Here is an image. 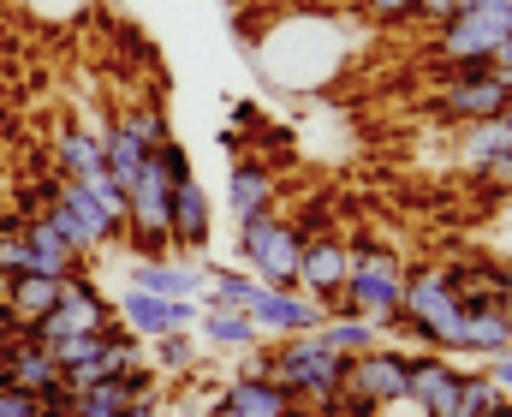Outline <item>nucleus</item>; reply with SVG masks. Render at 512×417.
Returning a JSON list of instances; mask_svg holds the SVG:
<instances>
[{
    "label": "nucleus",
    "mask_w": 512,
    "mask_h": 417,
    "mask_svg": "<svg viewBox=\"0 0 512 417\" xmlns=\"http://www.w3.org/2000/svg\"><path fill=\"white\" fill-rule=\"evenodd\" d=\"M387 334H405L411 346H429V352H459L465 340V310L453 298V280H447V263H405V292H399V316Z\"/></svg>",
    "instance_id": "1"
},
{
    "label": "nucleus",
    "mask_w": 512,
    "mask_h": 417,
    "mask_svg": "<svg viewBox=\"0 0 512 417\" xmlns=\"http://www.w3.org/2000/svg\"><path fill=\"white\" fill-rule=\"evenodd\" d=\"M256 352H262V376L292 388V400L310 417H340V370H346L340 352H328L316 334H280V346H256Z\"/></svg>",
    "instance_id": "2"
},
{
    "label": "nucleus",
    "mask_w": 512,
    "mask_h": 417,
    "mask_svg": "<svg viewBox=\"0 0 512 417\" xmlns=\"http://www.w3.org/2000/svg\"><path fill=\"white\" fill-rule=\"evenodd\" d=\"M304 239H310V233L274 209V215L239 221L233 251H239V269H251L262 286H274V292H298V257H304Z\"/></svg>",
    "instance_id": "3"
},
{
    "label": "nucleus",
    "mask_w": 512,
    "mask_h": 417,
    "mask_svg": "<svg viewBox=\"0 0 512 417\" xmlns=\"http://www.w3.org/2000/svg\"><path fill=\"white\" fill-rule=\"evenodd\" d=\"M399 292H405V257L387 251V245H352V275H346V298H352V316L393 328L399 316Z\"/></svg>",
    "instance_id": "4"
},
{
    "label": "nucleus",
    "mask_w": 512,
    "mask_h": 417,
    "mask_svg": "<svg viewBox=\"0 0 512 417\" xmlns=\"http://www.w3.org/2000/svg\"><path fill=\"white\" fill-rule=\"evenodd\" d=\"M507 102H512V96L495 84L489 60H459V66H447V84L435 90V114H441L447 126L501 120V114H507Z\"/></svg>",
    "instance_id": "5"
},
{
    "label": "nucleus",
    "mask_w": 512,
    "mask_h": 417,
    "mask_svg": "<svg viewBox=\"0 0 512 417\" xmlns=\"http://www.w3.org/2000/svg\"><path fill=\"white\" fill-rule=\"evenodd\" d=\"M114 322V304L102 298V286L90 280V269H78V275L60 280V304L30 328V340L36 346H54V340H66V334H102Z\"/></svg>",
    "instance_id": "6"
},
{
    "label": "nucleus",
    "mask_w": 512,
    "mask_h": 417,
    "mask_svg": "<svg viewBox=\"0 0 512 417\" xmlns=\"http://www.w3.org/2000/svg\"><path fill=\"white\" fill-rule=\"evenodd\" d=\"M512 36V12H483V6H465L459 18H447L435 30V54L447 66L459 60H495V48Z\"/></svg>",
    "instance_id": "7"
},
{
    "label": "nucleus",
    "mask_w": 512,
    "mask_h": 417,
    "mask_svg": "<svg viewBox=\"0 0 512 417\" xmlns=\"http://www.w3.org/2000/svg\"><path fill=\"white\" fill-rule=\"evenodd\" d=\"M197 310H203L197 298H161V292H143V286H126L114 298V316L126 322L143 346L161 340V334H173V328H197Z\"/></svg>",
    "instance_id": "8"
},
{
    "label": "nucleus",
    "mask_w": 512,
    "mask_h": 417,
    "mask_svg": "<svg viewBox=\"0 0 512 417\" xmlns=\"http://www.w3.org/2000/svg\"><path fill=\"white\" fill-rule=\"evenodd\" d=\"M346 275H352V245L340 233H316L304 239V257H298V292H310L322 310L346 292Z\"/></svg>",
    "instance_id": "9"
},
{
    "label": "nucleus",
    "mask_w": 512,
    "mask_h": 417,
    "mask_svg": "<svg viewBox=\"0 0 512 417\" xmlns=\"http://www.w3.org/2000/svg\"><path fill=\"white\" fill-rule=\"evenodd\" d=\"M227 209H233V221H256V215H274L280 209V179H274L268 161L239 155L227 167Z\"/></svg>",
    "instance_id": "10"
},
{
    "label": "nucleus",
    "mask_w": 512,
    "mask_h": 417,
    "mask_svg": "<svg viewBox=\"0 0 512 417\" xmlns=\"http://www.w3.org/2000/svg\"><path fill=\"white\" fill-rule=\"evenodd\" d=\"M209 233H215V209H209L203 185H197V179L173 185V257H179V263H203Z\"/></svg>",
    "instance_id": "11"
},
{
    "label": "nucleus",
    "mask_w": 512,
    "mask_h": 417,
    "mask_svg": "<svg viewBox=\"0 0 512 417\" xmlns=\"http://www.w3.org/2000/svg\"><path fill=\"white\" fill-rule=\"evenodd\" d=\"M0 382L42 400V394L60 388V364H54L48 346H36L30 334H12V340H0Z\"/></svg>",
    "instance_id": "12"
},
{
    "label": "nucleus",
    "mask_w": 512,
    "mask_h": 417,
    "mask_svg": "<svg viewBox=\"0 0 512 417\" xmlns=\"http://www.w3.org/2000/svg\"><path fill=\"white\" fill-rule=\"evenodd\" d=\"M0 304H6V316H0L6 340H12V334H30V328L60 304V280H54V275H12Z\"/></svg>",
    "instance_id": "13"
},
{
    "label": "nucleus",
    "mask_w": 512,
    "mask_h": 417,
    "mask_svg": "<svg viewBox=\"0 0 512 417\" xmlns=\"http://www.w3.org/2000/svg\"><path fill=\"white\" fill-rule=\"evenodd\" d=\"M126 286L161 292V298H203V263H179V257H131Z\"/></svg>",
    "instance_id": "14"
},
{
    "label": "nucleus",
    "mask_w": 512,
    "mask_h": 417,
    "mask_svg": "<svg viewBox=\"0 0 512 417\" xmlns=\"http://www.w3.org/2000/svg\"><path fill=\"white\" fill-rule=\"evenodd\" d=\"M18 233H24V245H30V275H54V280H66V275H78V269H90L60 233H54V221L48 215H24L18 221Z\"/></svg>",
    "instance_id": "15"
},
{
    "label": "nucleus",
    "mask_w": 512,
    "mask_h": 417,
    "mask_svg": "<svg viewBox=\"0 0 512 417\" xmlns=\"http://www.w3.org/2000/svg\"><path fill=\"white\" fill-rule=\"evenodd\" d=\"M453 376H459V364H453V352H429V346H417V352H405V382H411V406L429 417L441 400H447V388H453Z\"/></svg>",
    "instance_id": "16"
},
{
    "label": "nucleus",
    "mask_w": 512,
    "mask_h": 417,
    "mask_svg": "<svg viewBox=\"0 0 512 417\" xmlns=\"http://www.w3.org/2000/svg\"><path fill=\"white\" fill-rule=\"evenodd\" d=\"M221 400H227V406H245V412H262V417H310L292 400V388H280L274 376H256V370H239V376L221 388Z\"/></svg>",
    "instance_id": "17"
},
{
    "label": "nucleus",
    "mask_w": 512,
    "mask_h": 417,
    "mask_svg": "<svg viewBox=\"0 0 512 417\" xmlns=\"http://www.w3.org/2000/svg\"><path fill=\"white\" fill-rule=\"evenodd\" d=\"M197 340L215 346V352H256L262 346V328H256L245 310H233V304H203L197 310Z\"/></svg>",
    "instance_id": "18"
},
{
    "label": "nucleus",
    "mask_w": 512,
    "mask_h": 417,
    "mask_svg": "<svg viewBox=\"0 0 512 417\" xmlns=\"http://www.w3.org/2000/svg\"><path fill=\"white\" fill-rule=\"evenodd\" d=\"M54 173H66V179H96V173H108V161H102V132H84L78 120H66V126L54 132Z\"/></svg>",
    "instance_id": "19"
},
{
    "label": "nucleus",
    "mask_w": 512,
    "mask_h": 417,
    "mask_svg": "<svg viewBox=\"0 0 512 417\" xmlns=\"http://www.w3.org/2000/svg\"><path fill=\"white\" fill-rule=\"evenodd\" d=\"M459 352H471V358H483V364L507 358L512 352V328H507V316H501V304H489V310H465V340H459Z\"/></svg>",
    "instance_id": "20"
},
{
    "label": "nucleus",
    "mask_w": 512,
    "mask_h": 417,
    "mask_svg": "<svg viewBox=\"0 0 512 417\" xmlns=\"http://www.w3.org/2000/svg\"><path fill=\"white\" fill-rule=\"evenodd\" d=\"M512 155V126L507 120H477V126H459V161L471 173H483L489 161Z\"/></svg>",
    "instance_id": "21"
},
{
    "label": "nucleus",
    "mask_w": 512,
    "mask_h": 417,
    "mask_svg": "<svg viewBox=\"0 0 512 417\" xmlns=\"http://www.w3.org/2000/svg\"><path fill=\"white\" fill-rule=\"evenodd\" d=\"M316 340H322L328 352H340V358H358V352L382 346V328L364 322V316H328V322L316 328Z\"/></svg>",
    "instance_id": "22"
},
{
    "label": "nucleus",
    "mask_w": 512,
    "mask_h": 417,
    "mask_svg": "<svg viewBox=\"0 0 512 417\" xmlns=\"http://www.w3.org/2000/svg\"><path fill=\"white\" fill-rule=\"evenodd\" d=\"M143 358H149L155 376H191V370H197V328H173V334L149 340Z\"/></svg>",
    "instance_id": "23"
},
{
    "label": "nucleus",
    "mask_w": 512,
    "mask_h": 417,
    "mask_svg": "<svg viewBox=\"0 0 512 417\" xmlns=\"http://www.w3.org/2000/svg\"><path fill=\"white\" fill-rule=\"evenodd\" d=\"M48 191H54V185H48ZM48 221H54V233H60V239H66V245L84 257V263H96V257H102V239H96V227H90V221H84L72 203L48 197Z\"/></svg>",
    "instance_id": "24"
},
{
    "label": "nucleus",
    "mask_w": 512,
    "mask_h": 417,
    "mask_svg": "<svg viewBox=\"0 0 512 417\" xmlns=\"http://www.w3.org/2000/svg\"><path fill=\"white\" fill-rule=\"evenodd\" d=\"M114 126H126L131 138H137V143H143V149H149V155H155L161 143L173 138V132H167V114H161L155 102H137V108H126V114H120Z\"/></svg>",
    "instance_id": "25"
},
{
    "label": "nucleus",
    "mask_w": 512,
    "mask_h": 417,
    "mask_svg": "<svg viewBox=\"0 0 512 417\" xmlns=\"http://www.w3.org/2000/svg\"><path fill=\"white\" fill-rule=\"evenodd\" d=\"M245 316H251L262 334H286V328H292V292H274V286H262V292L251 298V310H245Z\"/></svg>",
    "instance_id": "26"
},
{
    "label": "nucleus",
    "mask_w": 512,
    "mask_h": 417,
    "mask_svg": "<svg viewBox=\"0 0 512 417\" xmlns=\"http://www.w3.org/2000/svg\"><path fill=\"white\" fill-rule=\"evenodd\" d=\"M12 275H30V245H24L18 227H0V280Z\"/></svg>",
    "instance_id": "27"
},
{
    "label": "nucleus",
    "mask_w": 512,
    "mask_h": 417,
    "mask_svg": "<svg viewBox=\"0 0 512 417\" xmlns=\"http://www.w3.org/2000/svg\"><path fill=\"white\" fill-rule=\"evenodd\" d=\"M155 167H161V173H167L173 185H185V179H197V173H191V149H185L179 138H167L161 149H155Z\"/></svg>",
    "instance_id": "28"
},
{
    "label": "nucleus",
    "mask_w": 512,
    "mask_h": 417,
    "mask_svg": "<svg viewBox=\"0 0 512 417\" xmlns=\"http://www.w3.org/2000/svg\"><path fill=\"white\" fill-rule=\"evenodd\" d=\"M322 322H328V310H322L310 292H292V328H286V334H316Z\"/></svg>",
    "instance_id": "29"
},
{
    "label": "nucleus",
    "mask_w": 512,
    "mask_h": 417,
    "mask_svg": "<svg viewBox=\"0 0 512 417\" xmlns=\"http://www.w3.org/2000/svg\"><path fill=\"white\" fill-rule=\"evenodd\" d=\"M358 12H364V18H376V24H399V18H411V12H417V0H358Z\"/></svg>",
    "instance_id": "30"
},
{
    "label": "nucleus",
    "mask_w": 512,
    "mask_h": 417,
    "mask_svg": "<svg viewBox=\"0 0 512 417\" xmlns=\"http://www.w3.org/2000/svg\"><path fill=\"white\" fill-rule=\"evenodd\" d=\"M459 12H465V0H417V12H411V18H423L429 30H441V24H447V18H459Z\"/></svg>",
    "instance_id": "31"
},
{
    "label": "nucleus",
    "mask_w": 512,
    "mask_h": 417,
    "mask_svg": "<svg viewBox=\"0 0 512 417\" xmlns=\"http://www.w3.org/2000/svg\"><path fill=\"white\" fill-rule=\"evenodd\" d=\"M42 406H36V394H24V388H6L0 382V417H36Z\"/></svg>",
    "instance_id": "32"
},
{
    "label": "nucleus",
    "mask_w": 512,
    "mask_h": 417,
    "mask_svg": "<svg viewBox=\"0 0 512 417\" xmlns=\"http://www.w3.org/2000/svg\"><path fill=\"white\" fill-rule=\"evenodd\" d=\"M120 417H167V394H155V400H137V406H126Z\"/></svg>",
    "instance_id": "33"
},
{
    "label": "nucleus",
    "mask_w": 512,
    "mask_h": 417,
    "mask_svg": "<svg viewBox=\"0 0 512 417\" xmlns=\"http://www.w3.org/2000/svg\"><path fill=\"white\" fill-rule=\"evenodd\" d=\"M203 417H262V412H245V406H227V400L215 394V400H209V412H203Z\"/></svg>",
    "instance_id": "34"
},
{
    "label": "nucleus",
    "mask_w": 512,
    "mask_h": 417,
    "mask_svg": "<svg viewBox=\"0 0 512 417\" xmlns=\"http://www.w3.org/2000/svg\"><path fill=\"white\" fill-rule=\"evenodd\" d=\"M489 376H495V382H501V388L512 394V352H507V358H495V364H489Z\"/></svg>",
    "instance_id": "35"
},
{
    "label": "nucleus",
    "mask_w": 512,
    "mask_h": 417,
    "mask_svg": "<svg viewBox=\"0 0 512 417\" xmlns=\"http://www.w3.org/2000/svg\"><path fill=\"white\" fill-rule=\"evenodd\" d=\"M489 66H512V36L501 42V48H495V60H489Z\"/></svg>",
    "instance_id": "36"
},
{
    "label": "nucleus",
    "mask_w": 512,
    "mask_h": 417,
    "mask_svg": "<svg viewBox=\"0 0 512 417\" xmlns=\"http://www.w3.org/2000/svg\"><path fill=\"white\" fill-rule=\"evenodd\" d=\"M501 286L512 292V257H501Z\"/></svg>",
    "instance_id": "37"
},
{
    "label": "nucleus",
    "mask_w": 512,
    "mask_h": 417,
    "mask_svg": "<svg viewBox=\"0 0 512 417\" xmlns=\"http://www.w3.org/2000/svg\"><path fill=\"white\" fill-rule=\"evenodd\" d=\"M489 417H512V400H507V406H495V412H489Z\"/></svg>",
    "instance_id": "38"
},
{
    "label": "nucleus",
    "mask_w": 512,
    "mask_h": 417,
    "mask_svg": "<svg viewBox=\"0 0 512 417\" xmlns=\"http://www.w3.org/2000/svg\"><path fill=\"white\" fill-rule=\"evenodd\" d=\"M501 120H507V126H512V102H507V114H501Z\"/></svg>",
    "instance_id": "39"
},
{
    "label": "nucleus",
    "mask_w": 512,
    "mask_h": 417,
    "mask_svg": "<svg viewBox=\"0 0 512 417\" xmlns=\"http://www.w3.org/2000/svg\"><path fill=\"white\" fill-rule=\"evenodd\" d=\"M36 417H48V412H36Z\"/></svg>",
    "instance_id": "40"
}]
</instances>
